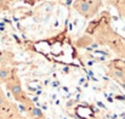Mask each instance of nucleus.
Instances as JSON below:
<instances>
[{"instance_id": "obj_1", "label": "nucleus", "mask_w": 125, "mask_h": 119, "mask_svg": "<svg viewBox=\"0 0 125 119\" xmlns=\"http://www.w3.org/2000/svg\"><path fill=\"white\" fill-rule=\"evenodd\" d=\"M87 32H91L96 41L101 45H107L111 47L115 55H118L122 60H125V39L120 37L109 24V18H104V15H102V18L98 20L96 23L92 22L90 24Z\"/></svg>"}, {"instance_id": "obj_2", "label": "nucleus", "mask_w": 125, "mask_h": 119, "mask_svg": "<svg viewBox=\"0 0 125 119\" xmlns=\"http://www.w3.org/2000/svg\"><path fill=\"white\" fill-rule=\"evenodd\" d=\"M5 85H6V89L9 90V92L12 95V97H13L18 103H21L23 107L29 106V105L33 103L32 100L28 97V95L24 92V90H23V87H22V83H21V80L18 78L17 73H15L10 79L7 80V81L5 83Z\"/></svg>"}, {"instance_id": "obj_3", "label": "nucleus", "mask_w": 125, "mask_h": 119, "mask_svg": "<svg viewBox=\"0 0 125 119\" xmlns=\"http://www.w3.org/2000/svg\"><path fill=\"white\" fill-rule=\"evenodd\" d=\"M108 74L112 79L125 86V60L118 58L108 63Z\"/></svg>"}, {"instance_id": "obj_4", "label": "nucleus", "mask_w": 125, "mask_h": 119, "mask_svg": "<svg viewBox=\"0 0 125 119\" xmlns=\"http://www.w3.org/2000/svg\"><path fill=\"white\" fill-rule=\"evenodd\" d=\"M74 10L85 18H94L100 10V6L87 1V0H74Z\"/></svg>"}, {"instance_id": "obj_5", "label": "nucleus", "mask_w": 125, "mask_h": 119, "mask_svg": "<svg viewBox=\"0 0 125 119\" xmlns=\"http://www.w3.org/2000/svg\"><path fill=\"white\" fill-rule=\"evenodd\" d=\"M0 119H22V117L17 107L12 102L7 101L0 107Z\"/></svg>"}, {"instance_id": "obj_6", "label": "nucleus", "mask_w": 125, "mask_h": 119, "mask_svg": "<svg viewBox=\"0 0 125 119\" xmlns=\"http://www.w3.org/2000/svg\"><path fill=\"white\" fill-rule=\"evenodd\" d=\"M23 108L26 109L27 116L31 119H46L45 116H44V113H42V111L40 108L35 107L34 103H32V105H29V106H26V107H23Z\"/></svg>"}, {"instance_id": "obj_7", "label": "nucleus", "mask_w": 125, "mask_h": 119, "mask_svg": "<svg viewBox=\"0 0 125 119\" xmlns=\"http://www.w3.org/2000/svg\"><path fill=\"white\" fill-rule=\"evenodd\" d=\"M16 73V69L11 66H0V83L5 84L13 74Z\"/></svg>"}, {"instance_id": "obj_8", "label": "nucleus", "mask_w": 125, "mask_h": 119, "mask_svg": "<svg viewBox=\"0 0 125 119\" xmlns=\"http://www.w3.org/2000/svg\"><path fill=\"white\" fill-rule=\"evenodd\" d=\"M13 63V55L9 51L0 50V66H11Z\"/></svg>"}, {"instance_id": "obj_9", "label": "nucleus", "mask_w": 125, "mask_h": 119, "mask_svg": "<svg viewBox=\"0 0 125 119\" xmlns=\"http://www.w3.org/2000/svg\"><path fill=\"white\" fill-rule=\"evenodd\" d=\"M115 9L118 10L119 15L125 20V0H120V1L118 2V5H117Z\"/></svg>"}, {"instance_id": "obj_10", "label": "nucleus", "mask_w": 125, "mask_h": 119, "mask_svg": "<svg viewBox=\"0 0 125 119\" xmlns=\"http://www.w3.org/2000/svg\"><path fill=\"white\" fill-rule=\"evenodd\" d=\"M7 101H9V100H7V97H6L5 92H4V91L1 90V87H0V107H1L2 105H5Z\"/></svg>"}, {"instance_id": "obj_11", "label": "nucleus", "mask_w": 125, "mask_h": 119, "mask_svg": "<svg viewBox=\"0 0 125 119\" xmlns=\"http://www.w3.org/2000/svg\"><path fill=\"white\" fill-rule=\"evenodd\" d=\"M119 1H120V0H106V2H107L108 5H112V6H114V7H117V5H118Z\"/></svg>"}, {"instance_id": "obj_12", "label": "nucleus", "mask_w": 125, "mask_h": 119, "mask_svg": "<svg viewBox=\"0 0 125 119\" xmlns=\"http://www.w3.org/2000/svg\"><path fill=\"white\" fill-rule=\"evenodd\" d=\"M87 1H90V2H92V4L100 6V7H101V5H102V0H87Z\"/></svg>"}, {"instance_id": "obj_13", "label": "nucleus", "mask_w": 125, "mask_h": 119, "mask_svg": "<svg viewBox=\"0 0 125 119\" xmlns=\"http://www.w3.org/2000/svg\"><path fill=\"white\" fill-rule=\"evenodd\" d=\"M6 1H7V2H10V1H13V0H6Z\"/></svg>"}, {"instance_id": "obj_14", "label": "nucleus", "mask_w": 125, "mask_h": 119, "mask_svg": "<svg viewBox=\"0 0 125 119\" xmlns=\"http://www.w3.org/2000/svg\"><path fill=\"white\" fill-rule=\"evenodd\" d=\"M123 87H124V89H125V86H123Z\"/></svg>"}, {"instance_id": "obj_15", "label": "nucleus", "mask_w": 125, "mask_h": 119, "mask_svg": "<svg viewBox=\"0 0 125 119\" xmlns=\"http://www.w3.org/2000/svg\"><path fill=\"white\" fill-rule=\"evenodd\" d=\"M22 119H23V118H22Z\"/></svg>"}]
</instances>
